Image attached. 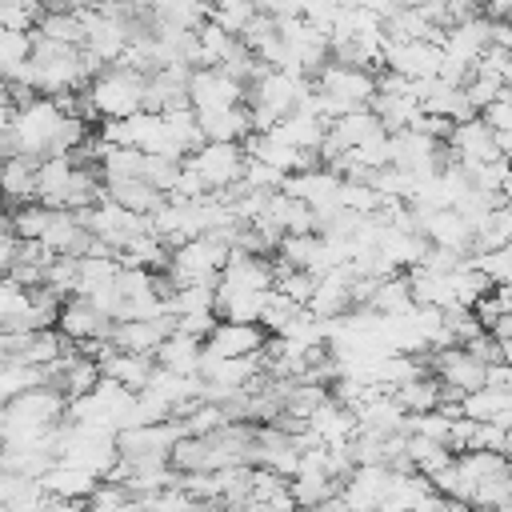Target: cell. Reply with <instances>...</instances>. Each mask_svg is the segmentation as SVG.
Instances as JSON below:
<instances>
[{
  "mask_svg": "<svg viewBox=\"0 0 512 512\" xmlns=\"http://www.w3.org/2000/svg\"><path fill=\"white\" fill-rule=\"evenodd\" d=\"M64 120H68V112H64L56 100H48V96H36L32 104L16 108L12 128H8L12 156H28V160H48V156H56Z\"/></svg>",
  "mask_w": 512,
  "mask_h": 512,
  "instance_id": "6da1fadb",
  "label": "cell"
},
{
  "mask_svg": "<svg viewBox=\"0 0 512 512\" xmlns=\"http://www.w3.org/2000/svg\"><path fill=\"white\" fill-rule=\"evenodd\" d=\"M144 88H148V76L144 72L124 68V64H112V68H104L88 84V100H92V108H96L100 120H128V116H140L144 112Z\"/></svg>",
  "mask_w": 512,
  "mask_h": 512,
  "instance_id": "7a4b0ae2",
  "label": "cell"
},
{
  "mask_svg": "<svg viewBox=\"0 0 512 512\" xmlns=\"http://www.w3.org/2000/svg\"><path fill=\"white\" fill-rule=\"evenodd\" d=\"M244 164H248V156H244L240 144H204L200 152H192V156L184 160V168H192V172L204 180L208 196L236 188V184L244 180Z\"/></svg>",
  "mask_w": 512,
  "mask_h": 512,
  "instance_id": "3957f363",
  "label": "cell"
},
{
  "mask_svg": "<svg viewBox=\"0 0 512 512\" xmlns=\"http://www.w3.org/2000/svg\"><path fill=\"white\" fill-rule=\"evenodd\" d=\"M112 320L84 296H72L60 304V316H56V332L76 344V348H92V344H108L112 340Z\"/></svg>",
  "mask_w": 512,
  "mask_h": 512,
  "instance_id": "277c9868",
  "label": "cell"
},
{
  "mask_svg": "<svg viewBox=\"0 0 512 512\" xmlns=\"http://www.w3.org/2000/svg\"><path fill=\"white\" fill-rule=\"evenodd\" d=\"M248 84L228 76L224 68H196L188 80V104L192 112H220V108H244Z\"/></svg>",
  "mask_w": 512,
  "mask_h": 512,
  "instance_id": "5b68a950",
  "label": "cell"
},
{
  "mask_svg": "<svg viewBox=\"0 0 512 512\" xmlns=\"http://www.w3.org/2000/svg\"><path fill=\"white\" fill-rule=\"evenodd\" d=\"M184 424L180 420H164V424H144V428H128L116 436L120 460H172V448L184 440Z\"/></svg>",
  "mask_w": 512,
  "mask_h": 512,
  "instance_id": "8992f818",
  "label": "cell"
},
{
  "mask_svg": "<svg viewBox=\"0 0 512 512\" xmlns=\"http://www.w3.org/2000/svg\"><path fill=\"white\" fill-rule=\"evenodd\" d=\"M440 60H444V52L432 40H408V44H400V40H388L384 36V64H388V72H396V76H404L412 84L436 80L440 76Z\"/></svg>",
  "mask_w": 512,
  "mask_h": 512,
  "instance_id": "52a82bcc",
  "label": "cell"
},
{
  "mask_svg": "<svg viewBox=\"0 0 512 512\" xmlns=\"http://www.w3.org/2000/svg\"><path fill=\"white\" fill-rule=\"evenodd\" d=\"M448 156H452V164L464 168V172L504 160V156H500V144H496V132H492L480 116L452 128V136H448Z\"/></svg>",
  "mask_w": 512,
  "mask_h": 512,
  "instance_id": "ba28073f",
  "label": "cell"
},
{
  "mask_svg": "<svg viewBox=\"0 0 512 512\" xmlns=\"http://www.w3.org/2000/svg\"><path fill=\"white\" fill-rule=\"evenodd\" d=\"M276 288V260L268 256H252V252H232L220 280H216V292H252V296H264Z\"/></svg>",
  "mask_w": 512,
  "mask_h": 512,
  "instance_id": "9c48e42d",
  "label": "cell"
},
{
  "mask_svg": "<svg viewBox=\"0 0 512 512\" xmlns=\"http://www.w3.org/2000/svg\"><path fill=\"white\" fill-rule=\"evenodd\" d=\"M176 332V320L164 316V320H120L112 328V348L116 352H132V356H156V348Z\"/></svg>",
  "mask_w": 512,
  "mask_h": 512,
  "instance_id": "30bf717a",
  "label": "cell"
},
{
  "mask_svg": "<svg viewBox=\"0 0 512 512\" xmlns=\"http://www.w3.org/2000/svg\"><path fill=\"white\" fill-rule=\"evenodd\" d=\"M264 344H268V336H264L260 324H228V320H220L212 328V336L204 340V352L224 356V360H248V356H260Z\"/></svg>",
  "mask_w": 512,
  "mask_h": 512,
  "instance_id": "8fae6325",
  "label": "cell"
},
{
  "mask_svg": "<svg viewBox=\"0 0 512 512\" xmlns=\"http://www.w3.org/2000/svg\"><path fill=\"white\" fill-rule=\"evenodd\" d=\"M96 364H100V376H104V380H112V384H120V388H128V392H144V388L152 384V376H156V360H152V356L116 352L112 344L100 348Z\"/></svg>",
  "mask_w": 512,
  "mask_h": 512,
  "instance_id": "7c38bea8",
  "label": "cell"
},
{
  "mask_svg": "<svg viewBox=\"0 0 512 512\" xmlns=\"http://www.w3.org/2000/svg\"><path fill=\"white\" fill-rule=\"evenodd\" d=\"M72 176H76V160H72V156H48V160H40V176H36V204H44V208H52V212L68 208Z\"/></svg>",
  "mask_w": 512,
  "mask_h": 512,
  "instance_id": "4fadbf2b",
  "label": "cell"
},
{
  "mask_svg": "<svg viewBox=\"0 0 512 512\" xmlns=\"http://www.w3.org/2000/svg\"><path fill=\"white\" fill-rule=\"evenodd\" d=\"M36 176H40V160L8 156L0 168V200H8L12 212L36 204Z\"/></svg>",
  "mask_w": 512,
  "mask_h": 512,
  "instance_id": "5bb4252c",
  "label": "cell"
},
{
  "mask_svg": "<svg viewBox=\"0 0 512 512\" xmlns=\"http://www.w3.org/2000/svg\"><path fill=\"white\" fill-rule=\"evenodd\" d=\"M40 488H44L52 500L88 504V496L100 488V480H96V476H88V472H80V468H72V464H64V460H56V464H52V472L40 480Z\"/></svg>",
  "mask_w": 512,
  "mask_h": 512,
  "instance_id": "9a60e30c",
  "label": "cell"
},
{
  "mask_svg": "<svg viewBox=\"0 0 512 512\" xmlns=\"http://www.w3.org/2000/svg\"><path fill=\"white\" fill-rule=\"evenodd\" d=\"M156 368L172 372V376H200V360H204V344L192 340V336H180L172 332L160 348H156Z\"/></svg>",
  "mask_w": 512,
  "mask_h": 512,
  "instance_id": "2e32d148",
  "label": "cell"
},
{
  "mask_svg": "<svg viewBox=\"0 0 512 512\" xmlns=\"http://www.w3.org/2000/svg\"><path fill=\"white\" fill-rule=\"evenodd\" d=\"M392 396H396V404L404 408V416H424V412H440V408H444V384H440L432 372H428V376H416L412 384L396 388Z\"/></svg>",
  "mask_w": 512,
  "mask_h": 512,
  "instance_id": "e0dca14e",
  "label": "cell"
},
{
  "mask_svg": "<svg viewBox=\"0 0 512 512\" xmlns=\"http://www.w3.org/2000/svg\"><path fill=\"white\" fill-rule=\"evenodd\" d=\"M36 36L52 40V44H68V48H84V20L76 8H48L36 24Z\"/></svg>",
  "mask_w": 512,
  "mask_h": 512,
  "instance_id": "ac0fdd59",
  "label": "cell"
},
{
  "mask_svg": "<svg viewBox=\"0 0 512 512\" xmlns=\"http://www.w3.org/2000/svg\"><path fill=\"white\" fill-rule=\"evenodd\" d=\"M32 388H52V368H32V364H16V360H8L0 368V404H12L16 396H24Z\"/></svg>",
  "mask_w": 512,
  "mask_h": 512,
  "instance_id": "d6986e66",
  "label": "cell"
},
{
  "mask_svg": "<svg viewBox=\"0 0 512 512\" xmlns=\"http://www.w3.org/2000/svg\"><path fill=\"white\" fill-rule=\"evenodd\" d=\"M288 488H292V500H296V512H320L328 500H336L340 496V480H332V476H292L288 480Z\"/></svg>",
  "mask_w": 512,
  "mask_h": 512,
  "instance_id": "ffe728a7",
  "label": "cell"
},
{
  "mask_svg": "<svg viewBox=\"0 0 512 512\" xmlns=\"http://www.w3.org/2000/svg\"><path fill=\"white\" fill-rule=\"evenodd\" d=\"M28 60H32V32H8V28H0V80H8Z\"/></svg>",
  "mask_w": 512,
  "mask_h": 512,
  "instance_id": "44dd1931",
  "label": "cell"
},
{
  "mask_svg": "<svg viewBox=\"0 0 512 512\" xmlns=\"http://www.w3.org/2000/svg\"><path fill=\"white\" fill-rule=\"evenodd\" d=\"M256 4H216V8H208V24H216V28H224L228 36H244L248 32V24L256 20Z\"/></svg>",
  "mask_w": 512,
  "mask_h": 512,
  "instance_id": "7402d4cb",
  "label": "cell"
},
{
  "mask_svg": "<svg viewBox=\"0 0 512 512\" xmlns=\"http://www.w3.org/2000/svg\"><path fill=\"white\" fill-rule=\"evenodd\" d=\"M132 504V492L124 484H112V480H100V488L88 496V512H124Z\"/></svg>",
  "mask_w": 512,
  "mask_h": 512,
  "instance_id": "603a6c76",
  "label": "cell"
},
{
  "mask_svg": "<svg viewBox=\"0 0 512 512\" xmlns=\"http://www.w3.org/2000/svg\"><path fill=\"white\" fill-rule=\"evenodd\" d=\"M40 16H44L40 4H0V28L8 32H32Z\"/></svg>",
  "mask_w": 512,
  "mask_h": 512,
  "instance_id": "cb8c5ba5",
  "label": "cell"
},
{
  "mask_svg": "<svg viewBox=\"0 0 512 512\" xmlns=\"http://www.w3.org/2000/svg\"><path fill=\"white\" fill-rule=\"evenodd\" d=\"M480 120H484V124H488L496 136H508V132H512V96L504 92L496 104H488V108L480 112Z\"/></svg>",
  "mask_w": 512,
  "mask_h": 512,
  "instance_id": "d4e9b609",
  "label": "cell"
},
{
  "mask_svg": "<svg viewBox=\"0 0 512 512\" xmlns=\"http://www.w3.org/2000/svg\"><path fill=\"white\" fill-rule=\"evenodd\" d=\"M16 252H20V240H16V236H12V228L4 224V228H0V276H8V268H12Z\"/></svg>",
  "mask_w": 512,
  "mask_h": 512,
  "instance_id": "484cf974",
  "label": "cell"
},
{
  "mask_svg": "<svg viewBox=\"0 0 512 512\" xmlns=\"http://www.w3.org/2000/svg\"><path fill=\"white\" fill-rule=\"evenodd\" d=\"M8 356H12V336H8L4 328H0V368L8 364Z\"/></svg>",
  "mask_w": 512,
  "mask_h": 512,
  "instance_id": "4316f807",
  "label": "cell"
},
{
  "mask_svg": "<svg viewBox=\"0 0 512 512\" xmlns=\"http://www.w3.org/2000/svg\"><path fill=\"white\" fill-rule=\"evenodd\" d=\"M8 156H12V144H8V132H0V168H4Z\"/></svg>",
  "mask_w": 512,
  "mask_h": 512,
  "instance_id": "83f0119b",
  "label": "cell"
},
{
  "mask_svg": "<svg viewBox=\"0 0 512 512\" xmlns=\"http://www.w3.org/2000/svg\"><path fill=\"white\" fill-rule=\"evenodd\" d=\"M4 224H8V212H4V208H0V228H4Z\"/></svg>",
  "mask_w": 512,
  "mask_h": 512,
  "instance_id": "f1b7e54d",
  "label": "cell"
},
{
  "mask_svg": "<svg viewBox=\"0 0 512 512\" xmlns=\"http://www.w3.org/2000/svg\"><path fill=\"white\" fill-rule=\"evenodd\" d=\"M0 92H4V80H0Z\"/></svg>",
  "mask_w": 512,
  "mask_h": 512,
  "instance_id": "f546056e",
  "label": "cell"
}]
</instances>
